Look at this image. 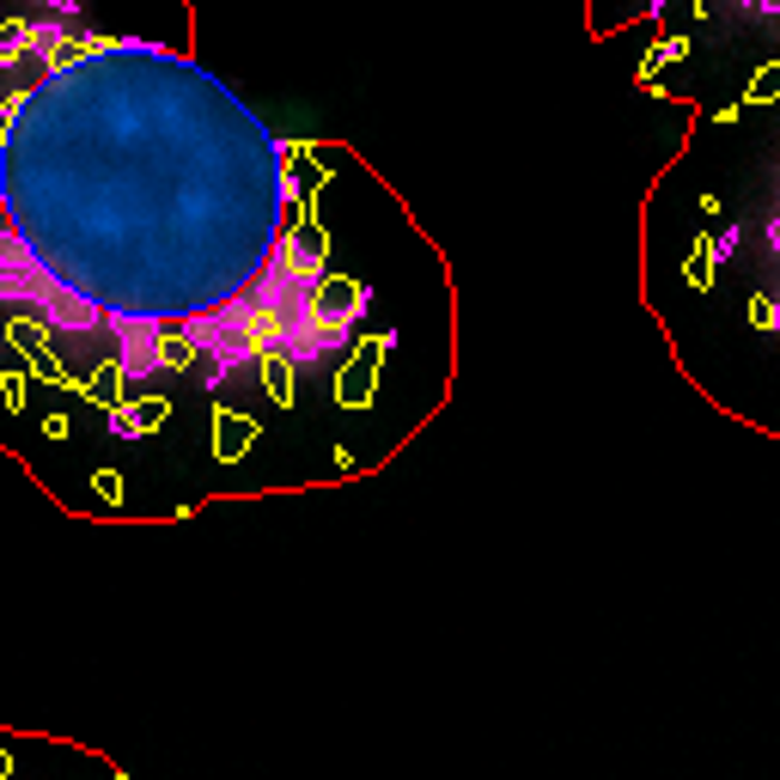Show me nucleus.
Segmentation results:
<instances>
[{
    "mask_svg": "<svg viewBox=\"0 0 780 780\" xmlns=\"http://www.w3.org/2000/svg\"><path fill=\"white\" fill-rule=\"evenodd\" d=\"M116 330V342H123V379L128 384H147L165 372V330L153 318H128V311H110L104 318Z\"/></svg>",
    "mask_w": 780,
    "mask_h": 780,
    "instance_id": "obj_1",
    "label": "nucleus"
},
{
    "mask_svg": "<svg viewBox=\"0 0 780 780\" xmlns=\"http://www.w3.org/2000/svg\"><path fill=\"white\" fill-rule=\"evenodd\" d=\"M37 311H43V318L56 323V330H74V335H86V330H98V323H104V311L92 305V299L74 293V287H61V281H56V293H49Z\"/></svg>",
    "mask_w": 780,
    "mask_h": 780,
    "instance_id": "obj_2",
    "label": "nucleus"
},
{
    "mask_svg": "<svg viewBox=\"0 0 780 780\" xmlns=\"http://www.w3.org/2000/svg\"><path fill=\"white\" fill-rule=\"evenodd\" d=\"M49 293H56V275H49L43 263H37L31 275H12V269H0V299H7V305H43Z\"/></svg>",
    "mask_w": 780,
    "mask_h": 780,
    "instance_id": "obj_3",
    "label": "nucleus"
},
{
    "mask_svg": "<svg viewBox=\"0 0 780 780\" xmlns=\"http://www.w3.org/2000/svg\"><path fill=\"white\" fill-rule=\"evenodd\" d=\"M61 49H68V25H61V19H37V25H25V56H37V61H49V68H56Z\"/></svg>",
    "mask_w": 780,
    "mask_h": 780,
    "instance_id": "obj_4",
    "label": "nucleus"
},
{
    "mask_svg": "<svg viewBox=\"0 0 780 780\" xmlns=\"http://www.w3.org/2000/svg\"><path fill=\"white\" fill-rule=\"evenodd\" d=\"M0 269H12V275H31L37 269V251L19 238V232H0Z\"/></svg>",
    "mask_w": 780,
    "mask_h": 780,
    "instance_id": "obj_5",
    "label": "nucleus"
},
{
    "mask_svg": "<svg viewBox=\"0 0 780 780\" xmlns=\"http://www.w3.org/2000/svg\"><path fill=\"white\" fill-rule=\"evenodd\" d=\"M738 244H744L738 232H720V238L708 244V263H732V256H738Z\"/></svg>",
    "mask_w": 780,
    "mask_h": 780,
    "instance_id": "obj_6",
    "label": "nucleus"
},
{
    "mask_svg": "<svg viewBox=\"0 0 780 780\" xmlns=\"http://www.w3.org/2000/svg\"><path fill=\"white\" fill-rule=\"evenodd\" d=\"M25 56V25H12L7 37H0V61H19Z\"/></svg>",
    "mask_w": 780,
    "mask_h": 780,
    "instance_id": "obj_7",
    "label": "nucleus"
},
{
    "mask_svg": "<svg viewBox=\"0 0 780 780\" xmlns=\"http://www.w3.org/2000/svg\"><path fill=\"white\" fill-rule=\"evenodd\" d=\"M37 7H43L49 19H74V12H80V0H37Z\"/></svg>",
    "mask_w": 780,
    "mask_h": 780,
    "instance_id": "obj_8",
    "label": "nucleus"
},
{
    "mask_svg": "<svg viewBox=\"0 0 780 780\" xmlns=\"http://www.w3.org/2000/svg\"><path fill=\"white\" fill-rule=\"evenodd\" d=\"M750 7H757V12H769V19H774V12H780V0H750Z\"/></svg>",
    "mask_w": 780,
    "mask_h": 780,
    "instance_id": "obj_9",
    "label": "nucleus"
},
{
    "mask_svg": "<svg viewBox=\"0 0 780 780\" xmlns=\"http://www.w3.org/2000/svg\"><path fill=\"white\" fill-rule=\"evenodd\" d=\"M769 244H774V251H780V214L769 220Z\"/></svg>",
    "mask_w": 780,
    "mask_h": 780,
    "instance_id": "obj_10",
    "label": "nucleus"
},
{
    "mask_svg": "<svg viewBox=\"0 0 780 780\" xmlns=\"http://www.w3.org/2000/svg\"><path fill=\"white\" fill-rule=\"evenodd\" d=\"M769 323H774V330H780V305H774V311H769Z\"/></svg>",
    "mask_w": 780,
    "mask_h": 780,
    "instance_id": "obj_11",
    "label": "nucleus"
},
{
    "mask_svg": "<svg viewBox=\"0 0 780 780\" xmlns=\"http://www.w3.org/2000/svg\"><path fill=\"white\" fill-rule=\"evenodd\" d=\"M0 342H7V335H0Z\"/></svg>",
    "mask_w": 780,
    "mask_h": 780,
    "instance_id": "obj_12",
    "label": "nucleus"
},
{
    "mask_svg": "<svg viewBox=\"0 0 780 780\" xmlns=\"http://www.w3.org/2000/svg\"><path fill=\"white\" fill-rule=\"evenodd\" d=\"M744 7H750V0H744Z\"/></svg>",
    "mask_w": 780,
    "mask_h": 780,
    "instance_id": "obj_13",
    "label": "nucleus"
}]
</instances>
